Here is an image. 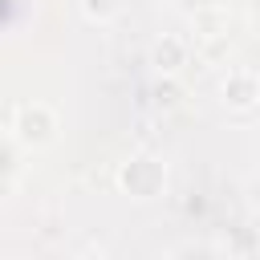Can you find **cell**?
I'll list each match as a JSON object with an SVG mask.
<instances>
[{
    "mask_svg": "<svg viewBox=\"0 0 260 260\" xmlns=\"http://www.w3.org/2000/svg\"><path fill=\"white\" fill-rule=\"evenodd\" d=\"M12 134H16L20 146L41 150V146H49V142L57 138V114H53L49 106H41V102H24V106H16Z\"/></svg>",
    "mask_w": 260,
    "mask_h": 260,
    "instance_id": "6da1fadb",
    "label": "cell"
},
{
    "mask_svg": "<svg viewBox=\"0 0 260 260\" xmlns=\"http://www.w3.org/2000/svg\"><path fill=\"white\" fill-rule=\"evenodd\" d=\"M162 183H167V171H162V162L150 158V154H134V158L118 171V187L130 191L134 199H150V195H158Z\"/></svg>",
    "mask_w": 260,
    "mask_h": 260,
    "instance_id": "7a4b0ae2",
    "label": "cell"
},
{
    "mask_svg": "<svg viewBox=\"0 0 260 260\" xmlns=\"http://www.w3.org/2000/svg\"><path fill=\"white\" fill-rule=\"evenodd\" d=\"M260 102V77L252 69H232L223 77V106L232 110H252Z\"/></svg>",
    "mask_w": 260,
    "mask_h": 260,
    "instance_id": "3957f363",
    "label": "cell"
},
{
    "mask_svg": "<svg viewBox=\"0 0 260 260\" xmlns=\"http://www.w3.org/2000/svg\"><path fill=\"white\" fill-rule=\"evenodd\" d=\"M183 61H187V45H183L179 37H162V41L154 45V65H158L162 73H175Z\"/></svg>",
    "mask_w": 260,
    "mask_h": 260,
    "instance_id": "277c9868",
    "label": "cell"
},
{
    "mask_svg": "<svg viewBox=\"0 0 260 260\" xmlns=\"http://www.w3.org/2000/svg\"><path fill=\"white\" fill-rule=\"evenodd\" d=\"M81 12L89 20H98V24H106V20L118 16V0H81Z\"/></svg>",
    "mask_w": 260,
    "mask_h": 260,
    "instance_id": "5b68a950",
    "label": "cell"
},
{
    "mask_svg": "<svg viewBox=\"0 0 260 260\" xmlns=\"http://www.w3.org/2000/svg\"><path fill=\"white\" fill-rule=\"evenodd\" d=\"M179 98H183L179 81H171V77H167V81H158V85H154V102H158V106H179Z\"/></svg>",
    "mask_w": 260,
    "mask_h": 260,
    "instance_id": "8992f818",
    "label": "cell"
},
{
    "mask_svg": "<svg viewBox=\"0 0 260 260\" xmlns=\"http://www.w3.org/2000/svg\"><path fill=\"white\" fill-rule=\"evenodd\" d=\"M12 171H16V150L8 138H0V175H12ZM0 191H4V183H0Z\"/></svg>",
    "mask_w": 260,
    "mask_h": 260,
    "instance_id": "52a82bcc",
    "label": "cell"
},
{
    "mask_svg": "<svg viewBox=\"0 0 260 260\" xmlns=\"http://www.w3.org/2000/svg\"><path fill=\"white\" fill-rule=\"evenodd\" d=\"M183 8H211V4H219V0H179Z\"/></svg>",
    "mask_w": 260,
    "mask_h": 260,
    "instance_id": "ba28073f",
    "label": "cell"
},
{
    "mask_svg": "<svg viewBox=\"0 0 260 260\" xmlns=\"http://www.w3.org/2000/svg\"><path fill=\"white\" fill-rule=\"evenodd\" d=\"M252 203H256V207H260V175H256V179H252Z\"/></svg>",
    "mask_w": 260,
    "mask_h": 260,
    "instance_id": "9c48e42d",
    "label": "cell"
},
{
    "mask_svg": "<svg viewBox=\"0 0 260 260\" xmlns=\"http://www.w3.org/2000/svg\"><path fill=\"white\" fill-rule=\"evenodd\" d=\"M256 20H260V0H256Z\"/></svg>",
    "mask_w": 260,
    "mask_h": 260,
    "instance_id": "30bf717a",
    "label": "cell"
}]
</instances>
